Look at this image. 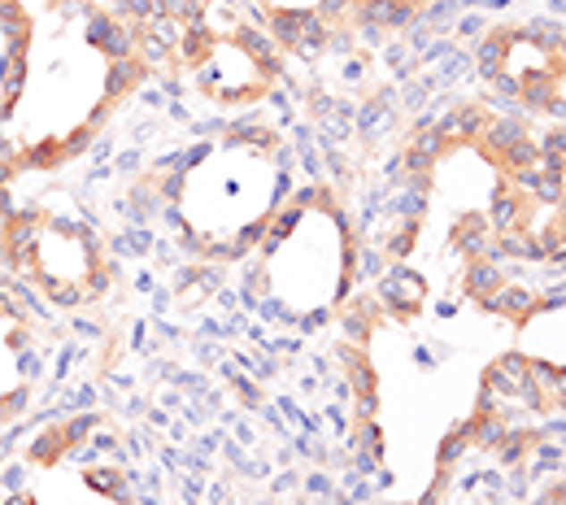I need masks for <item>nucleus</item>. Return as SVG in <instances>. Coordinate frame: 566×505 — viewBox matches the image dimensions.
<instances>
[{
    "label": "nucleus",
    "instance_id": "nucleus-15",
    "mask_svg": "<svg viewBox=\"0 0 566 505\" xmlns=\"http://www.w3.org/2000/svg\"><path fill=\"white\" fill-rule=\"evenodd\" d=\"M523 39H528L532 48H540V53H553L566 35H562V27H558V22H549V18H536V22H528V27H523Z\"/></svg>",
    "mask_w": 566,
    "mask_h": 505
},
{
    "label": "nucleus",
    "instance_id": "nucleus-6",
    "mask_svg": "<svg viewBox=\"0 0 566 505\" xmlns=\"http://www.w3.org/2000/svg\"><path fill=\"white\" fill-rule=\"evenodd\" d=\"M449 240H453L458 253H467L470 262H479V257H488V248H493V227H488L484 214H467V218L453 223V236Z\"/></svg>",
    "mask_w": 566,
    "mask_h": 505
},
{
    "label": "nucleus",
    "instance_id": "nucleus-1",
    "mask_svg": "<svg viewBox=\"0 0 566 505\" xmlns=\"http://www.w3.org/2000/svg\"><path fill=\"white\" fill-rule=\"evenodd\" d=\"M423 297H427L423 274H414V270H405V266H393L388 274H379V305H384V314H393L401 323H410L418 314Z\"/></svg>",
    "mask_w": 566,
    "mask_h": 505
},
{
    "label": "nucleus",
    "instance_id": "nucleus-5",
    "mask_svg": "<svg viewBox=\"0 0 566 505\" xmlns=\"http://www.w3.org/2000/svg\"><path fill=\"white\" fill-rule=\"evenodd\" d=\"M528 209H532L528 197H519L514 188H497V192H493V205H488V227H493V236L523 227V223H528Z\"/></svg>",
    "mask_w": 566,
    "mask_h": 505
},
{
    "label": "nucleus",
    "instance_id": "nucleus-19",
    "mask_svg": "<svg viewBox=\"0 0 566 505\" xmlns=\"http://www.w3.org/2000/svg\"><path fill=\"white\" fill-rule=\"evenodd\" d=\"M479 27H484L479 18H467V22H462V35H475V31H479Z\"/></svg>",
    "mask_w": 566,
    "mask_h": 505
},
{
    "label": "nucleus",
    "instance_id": "nucleus-20",
    "mask_svg": "<svg viewBox=\"0 0 566 505\" xmlns=\"http://www.w3.org/2000/svg\"><path fill=\"white\" fill-rule=\"evenodd\" d=\"M9 505H35V497H27V492H18V497H13Z\"/></svg>",
    "mask_w": 566,
    "mask_h": 505
},
{
    "label": "nucleus",
    "instance_id": "nucleus-8",
    "mask_svg": "<svg viewBox=\"0 0 566 505\" xmlns=\"http://www.w3.org/2000/svg\"><path fill=\"white\" fill-rule=\"evenodd\" d=\"M214 31H209V22H192V27H183V35H179V48H174V57L183 62V66L200 70L209 57H214Z\"/></svg>",
    "mask_w": 566,
    "mask_h": 505
},
{
    "label": "nucleus",
    "instance_id": "nucleus-10",
    "mask_svg": "<svg viewBox=\"0 0 566 505\" xmlns=\"http://www.w3.org/2000/svg\"><path fill=\"white\" fill-rule=\"evenodd\" d=\"M462 427H467V440L479 444V449H497L501 440H505V432H510V423L501 414H493V409H475Z\"/></svg>",
    "mask_w": 566,
    "mask_h": 505
},
{
    "label": "nucleus",
    "instance_id": "nucleus-12",
    "mask_svg": "<svg viewBox=\"0 0 566 505\" xmlns=\"http://www.w3.org/2000/svg\"><path fill=\"white\" fill-rule=\"evenodd\" d=\"M462 283H467V292L475 301H488L493 292H497L501 283H505V274L497 270V262H488V257H479V262H470L467 274H462Z\"/></svg>",
    "mask_w": 566,
    "mask_h": 505
},
{
    "label": "nucleus",
    "instance_id": "nucleus-17",
    "mask_svg": "<svg viewBox=\"0 0 566 505\" xmlns=\"http://www.w3.org/2000/svg\"><path fill=\"white\" fill-rule=\"evenodd\" d=\"M22 409H27V388H13V392H4V397H0V427H4V423H13Z\"/></svg>",
    "mask_w": 566,
    "mask_h": 505
},
{
    "label": "nucleus",
    "instance_id": "nucleus-14",
    "mask_svg": "<svg viewBox=\"0 0 566 505\" xmlns=\"http://www.w3.org/2000/svg\"><path fill=\"white\" fill-rule=\"evenodd\" d=\"M83 479H88L97 492H109L114 501H131V492H127V475L118 471V467H92Z\"/></svg>",
    "mask_w": 566,
    "mask_h": 505
},
{
    "label": "nucleus",
    "instance_id": "nucleus-9",
    "mask_svg": "<svg viewBox=\"0 0 566 505\" xmlns=\"http://www.w3.org/2000/svg\"><path fill=\"white\" fill-rule=\"evenodd\" d=\"M519 39V27H497L493 35H484L479 39V48H475V62L484 70V79H493L501 66H505V57H510V44Z\"/></svg>",
    "mask_w": 566,
    "mask_h": 505
},
{
    "label": "nucleus",
    "instance_id": "nucleus-18",
    "mask_svg": "<svg viewBox=\"0 0 566 505\" xmlns=\"http://www.w3.org/2000/svg\"><path fill=\"white\" fill-rule=\"evenodd\" d=\"M536 505H566V479H562V484H553V488H549V492H545Z\"/></svg>",
    "mask_w": 566,
    "mask_h": 505
},
{
    "label": "nucleus",
    "instance_id": "nucleus-4",
    "mask_svg": "<svg viewBox=\"0 0 566 505\" xmlns=\"http://www.w3.org/2000/svg\"><path fill=\"white\" fill-rule=\"evenodd\" d=\"M22 88H27V48H4V57H0V118L13 114Z\"/></svg>",
    "mask_w": 566,
    "mask_h": 505
},
{
    "label": "nucleus",
    "instance_id": "nucleus-2",
    "mask_svg": "<svg viewBox=\"0 0 566 505\" xmlns=\"http://www.w3.org/2000/svg\"><path fill=\"white\" fill-rule=\"evenodd\" d=\"M88 44L105 53V62L135 57V27L127 18H118V13L92 9V13H88Z\"/></svg>",
    "mask_w": 566,
    "mask_h": 505
},
{
    "label": "nucleus",
    "instance_id": "nucleus-11",
    "mask_svg": "<svg viewBox=\"0 0 566 505\" xmlns=\"http://www.w3.org/2000/svg\"><path fill=\"white\" fill-rule=\"evenodd\" d=\"M66 453H70V440H66V432H62V423L44 427V432L31 440V449H27V458H31L35 467H53V462H62Z\"/></svg>",
    "mask_w": 566,
    "mask_h": 505
},
{
    "label": "nucleus",
    "instance_id": "nucleus-3",
    "mask_svg": "<svg viewBox=\"0 0 566 505\" xmlns=\"http://www.w3.org/2000/svg\"><path fill=\"white\" fill-rule=\"evenodd\" d=\"M523 383H528V358L523 353H505L497 358L488 371H484V388L493 392V397H505V401H514L519 392H523Z\"/></svg>",
    "mask_w": 566,
    "mask_h": 505
},
{
    "label": "nucleus",
    "instance_id": "nucleus-13",
    "mask_svg": "<svg viewBox=\"0 0 566 505\" xmlns=\"http://www.w3.org/2000/svg\"><path fill=\"white\" fill-rule=\"evenodd\" d=\"M418 227H423V218H414V214H405V223H401L393 236H384V257H410V248H414V240H418Z\"/></svg>",
    "mask_w": 566,
    "mask_h": 505
},
{
    "label": "nucleus",
    "instance_id": "nucleus-7",
    "mask_svg": "<svg viewBox=\"0 0 566 505\" xmlns=\"http://www.w3.org/2000/svg\"><path fill=\"white\" fill-rule=\"evenodd\" d=\"M484 309H493V314H510V318H532L536 309H540V297H536L528 283H501L497 292L488 297V301H479Z\"/></svg>",
    "mask_w": 566,
    "mask_h": 505
},
{
    "label": "nucleus",
    "instance_id": "nucleus-16",
    "mask_svg": "<svg viewBox=\"0 0 566 505\" xmlns=\"http://www.w3.org/2000/svg\"><path fill=\"white\" fill-rule=\"evenodd\" d=\"M497 162L510 170V174H519V170H532L536 162H540V148H536V139H528V135H523L519 144H510V148L501 153Z\"/></svg>",
    "mask_w": 566,
    "mask_h": 505
}]
</instances>
